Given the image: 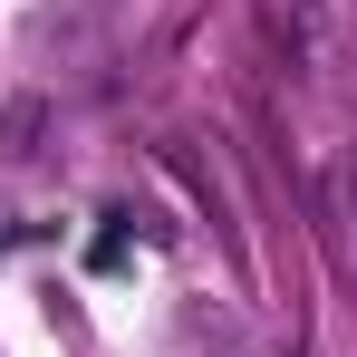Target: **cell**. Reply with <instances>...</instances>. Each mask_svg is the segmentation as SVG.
Masks as SVG:
<instances>
[{
  "label": "cell",
  "mask_w": 357,
  "mask_h": 357,
  "mask_svg": "<svg viewBox=\"0 0 357 357\" xmlns=\"http://www.w3.org/2000/svg\"><path fill=\"white\" fill-rule=\"evenodd\" d=\"M0 135H10V155H29V135H39V97H20V107L0 116Z\"/></svg>",
  "instance_id": "cell-1"
}]
</instances>
